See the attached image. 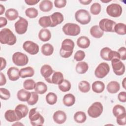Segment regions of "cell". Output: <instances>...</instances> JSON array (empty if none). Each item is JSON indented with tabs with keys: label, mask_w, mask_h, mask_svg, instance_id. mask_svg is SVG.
Returning a JSON list of instances; mask_svg holds the SVG:
<instances>
[{
	"label": "cell",
	"mask_w": 126,
	"mask_h": 126,
	"mask_svg": "<svg viewBox=\"0 0 126 126\" xmlns=\"http://www.w3.org/2000/svg\"><path fill=\"white\" fill-rule=\"evenodd\" d=\"M48 88L46 84L43 82H37L35 83L34 91L38 94H43L45 93L47 91Z\"/></svg>",
	"instance_id": "1f68e13d"
},
{
	"label": "cell",
	"mask_w": 126,
	"mask_h": 126,
	"mask_svg": "<svg viewBox=\"0 0 126 126\" xmlns=\"http://www.w3.org/2000/svg\"><path fill=\"white\" fill-rule=\"evenodd\" d=\"M63 80V75L62 72L59 71H54L51 78L47 82L49 83L59 85Z\"/></svg>",
	"instance_id": "e0dca14e"
},
{
	"label": "cell",
	"mask_w": 126,
	"mask_h": 126,
	"mask_svg": "<svg viewBox=\"0 0 126 126\" xmlns=\"http://www.w3.org/2000/svg\"><path fill=\"white\" fill-rule=\"evenodd\" d=\"M116 23L108 18L101 19L99 23V27L103 32H114V28Z\"/></svg>",
	"instance_id": "ba28073f"
},
{
	"label": "cell",
	"mask_w": 126,
	"mask_h": 126,
	"mask_svg": "<svg viewBox=\"0 0 126 126\" xmlns=\"http://www.w3.org/2000/svg\"><path fill=\"white\" fill-rule=\"evenodd\" d=\"M50 16L51 21L50 27H56L63 21V16L60 12H54L51 15H50Z\"/></svg>",
	"instance_id": "5bb4252c"
},
{
	"label": "cell",
	"mask_w": 126,
	"mask_h": 126,
	"mask_svg": "<svg viewBox=\"0 0 126 126\" xmlns=\"http://www.w3.org/2000/svg\"><path fill=\"white\" fill-rule=\"evenodd\" d=\"M89 65L85 62H80L77 63L75 67L76 72L79 74H84L88 70Z\"/></svg>",
	"instance_id": "4dcf8cb0"
},
{
	"label": "cell",
	"mask_w": 126,
	"mask_h": 126,
	"mask_svg": "<svg viewBox=\"0 0 126 126\" xmlns=\"http://www.w3.org/2000/svg\"><path fill=\"white\" fill-rule=\"evenodd\" d=\"M120 56V59L122 60H126V48L125 47H120L117 51Z\"/></svg>",
	"instance_id": "681fc988"
},
{
	"label": "cell",
	"mask_w": 126,
	"mask_h": 126,
	"mask_svg": "<svg viewBox=\"0 0 126 126\" xmlns=\"http://www.w3.org/2000/svg\"><path fill=\"white\" fill-rule=\"evenodd\" d=\"M62 30L67 35L76 36L80 33L81 29L79 25L75 23H67L63 27Z\"/></svg>",
	"instance_id": "5b68a950"
},
{
	"label": "cell",
	"mask_w": 126,
	"mask_h": 126,
	"mask_svg": "<svg viewBox=\"0 0 126 126\" xmlns=\"http://www.w3.org/2000/svg\"><path fill=\"white\" fill-rule=\"evenodd\" d=\"M34 74V70L33 68L31 66L22 68L19 71L20 77L22 78L32 77L33 76Z\"/></svg>",
	"instance_id": "44dd1931"
},
{
	"label": "cell",
	"mask_w": 126,
	"mask_h": 126,
	"mask_svg": "<svg viewBox=\"0 0 126 126\" xmlns=\"http://www.w3.org/2000/svg\"><path fill=\"white\" fill-rule=\"evenodd\" d=\"M36 109V108H33L30 110L29 113V118L32 126H42L44 124V119L43 117Z\"/></svg>",
	"instance_id": "3957f363"
},
{
	"label": "cell",
	"mask_w": 126,
	"mask_h": 126,
	"mask_svg": "<svg viewBox=\"0 0 126 126\" xmlns=\"http://www.w3.org/2000/svg\"><path fill=\"white\" fill-rule=\"evenodd\" d=\"M17 41L16 37L8 28H4L0 32V42L2 44L14 45Z\"/></svg>",
	"instance_id": "6da1fadb"
},
{
	"label": "cell",
	"mask_w": 126,
	"mask_h": 126,
	"mask_svg": "<svg viewBox=\"0 0 126 126\" xmlns=\"http://www.w3.org/2000/svg\"><path fill=\"white\" fill-rule=\"evenodd\" d=\"M111 50V49L107 47L103 48L100 52V55L101 58L104 60L110 61L109 59V54Z\"/></svg>",
	"instance_id": "f6af8a7d"
},
{
	"label": "cell",
	"mask_w": 126,
	"mask_h": 126,
	"mask_svg": "<svg viewBox=\"0 0 126 126\" xmlns=\"http://www.w3.org/2000/svg\"><path fill=\"white\" fill-rule=\"evenodd\" d=\"M39 0H25V2L27 3V4L29 5H33L37 4Z\"/></svg>",
	"instance_id": "11a10c76"
},
{
	"label": "cell",
	"mask_w": 126,
	"mask_h": 126,
	"mask_svg": "<svg viewBox=\"0 0 126 126\" xmlns=\"http://www.w3.org/2000/svg\"><path fill=\"white\" fill-rule=\"evenodd\" d=\"M58 85L59 89L63 92H66L69 91L70 90L71 87V85L70 82L65 79H64L63 81Z\"/></svg>",
	"instance_id": "ab89813d"
},
{
	"label": "cell",
	"mask_w": 126,
	"mask_h": 126,
	"mask_svg": "<svg viewBox=\"0 0 126 126\" xmlns=\"http://www.w3.org/2000/svg\"><path fill=\"white\" fill-rule=\"evenodd\" d=\"M120 89V84L115 81L110 82L107 86V91L111 94L117 93Z\"/></svg>",
	"instance_id": "4316f807"
},
{
	"label": "cell",
	"mask_w": 126,
	"mask_h": 126,
	"mask_svg": "<svg viewBox=\"0 0 126 126\" xmlns=\"http://www.w3.org/2000/svg\"><path fill=\"white\" fill-rule=\"evenodd\" d=\"M85 57V53L82 50L77 51L74 56V59L75 61L77 62H80L82 61Z\"/></svg>",
	"instance_id": "7dc6e473"
},
{
	"label": "cell",
	"mask_w": 126,
	"mask_h": 126,
	"mask_svg": "<svg viewBox=\"0 0 126 126\" xmlns=\"http://www.w3.org/2000/svg\"><path fill=\"white\" fill-rule=\"evenodd\" d=\"M53 119L56 123L62 124L66 120V115L64 112L61 110H58L54 113Z\"/></svg>",
	"instance_id": "2e32d148"
},
{
	"label": "cell",
	"mask_w": 126,
	"mask_h": 126,
	"mask_svg": "<svg viewBox=\"0 0 126 126\" xmlns=\"http://www.w3.org/2000/svg\"><path fill=\"white\" fill-rule=\"evenodd\" d=\"M39 25L43 28H47L51 26V21L50 16H43L40 17L38 20Z\"/></svg>",
	"instance_id": "e575fe53"
},
{
	"label": "cell",
	"mask_w": 126,
	"mask_h": 126,
	"mask_svg": "<svg viewBox=\"0 0 126 126\" xmlns=\"http://www.w3.org/2000/svg\"><path fill=\"white\" fill-rule=\"evenodd\" d=\"M103 110V107L102 104L100 102H95L88 108V114L90 117L96 118L101 115Z\"/></svg>",
	"instance_id": "8992f818"
},
{
	"label": "cell",
	"mask_w": 126,
	"mask_h": 126,
	"mask_svg": "<svg viewBox=\"0 0 126 126\" xmlns=\"http://www.w3.org/2000/svg\"><path fill=\"white\" fill-rule=\"evenodd\" d=\"M41 51L44 56H49L53 53L54 47L50 43H45L42 46Z\"/></svg>",
	"instance_id": "d6a6232c"
},
{
	"label": "cell",
	"mask_w": 126,
	"mask_h": 126,
	"mask_svg": "<svg viewBox=\"0 0 126 126\" xmlns=\"http://www.w3.org/2000/svg\"><path fill=\"white\" fill-rule=\"evenodd\" d=\"M123 9L122 6L118 3H112L106 7L107 13L112 17H118L122 13Z\"/></svg>",
	"instance_id": "30bf717a"
},
{
	"label": "cell",
	"mask_w": 126,
	"mask_h": 126,
	"mask_svg": "<svg viewBox=\"0 0 126 126\" xmlns=\"http://www.w3.org/2000/svg\"><path fill=\"white\" fill-rule=\"evenodd\" d=\"M63 102L65 106L67 107L71 106L75 102V97L72 94H67L63 96Z\"/></svg>",
	"instance_id": "484cf974"
},
{
	"label": "cell",
	"mask_w": 126,
	"mask_h": 126,
	"mask_svg": "<svg viewBox=\"0 0 126 126\" xmlns=\"http://www.w3.org/2000/svg\"><path fill=\"white\" fill-rule=\"evenodd\" d=\"M38 100V94L35 92L31 93V96L29 100L27 101L28 104L30 105H33L35 104Z\"/></svg>",
	"instance_id": "ee69618b"
},
{
	"label": "cell",
	"mask_w": 126,
	"mask_h": 126,
	"mask_svg": "<svg viewBox=\"0 0 126 126\" xmlns=\"http://www.w3.org/2000/svg\"><path fill=\"white\" fill-rule=\"evenodd\" d=\"M23 49L31 55H35L39 52V46L33 41L28 40L23 44Z\"/></svg>",
	"instance_id": "4fadbf2b"
},
{
	"label": "cell",
	"mask_w": 126,
	"mask_h": 126,
	"mask_svg": "<svg viewBox=\"0 0 126 126\" xmlns=\"http://www.w3.org/2000/svg\"><path fill=\"white\" fill-rule=\"evenodd\" d=\"M26 15L30 18H34L38 16V10L34 7H30L25 11Z\"/></svg>",
	"instance_id": "60d3db41"
},
{
	"label": "cell",
	"mask_w": 126,
	"mask_h": 126,
	"mask_svg": "<svg viewBox=\"0 0 126 126\" xmlns=\"http://www.w3.org/2000/svg\"><path fill=\"white\" fill-rule=\"evenodd\" d=\"M92 1V0H79V2L83 5H88Z\"/></svg>",
	"instance_id": "6f0895ef"
},
{
	"label": "cell",
	"mask_w": 126,
	"mask_h": 126,
	"mask_svg": "<svg viewBox=\"0 0 126 126\" xmlns=\"http://www.w3.org/2000/svg\"><path fill=\"white\" fill-rule=\"evenodd\" d=\"M39 39L43 42L49 41L51 38V33L47 29H42L38 32Z\"/></svg>",
	"instance_id": "7402d4cb"
},
{
	"label": "cell",
	"mask_w": 126,
	"mask_h": 126,
	"mask_svg": "<svg viewBox=\"0 0 126 126\" xmlns=\"http://www.w3.org/2000/svg\"><path fill=\"white\" fill-rule=\"evenodd\" d=\"M13 63L17 66H22L26 65L29 62L28 56L20 52H17L12 55Z\"/></svg>",
	"instance_id": "52a82bcc"
},
{
	"label": "cell",
	"mask_w": 126,
	"mask_h": 126,
	"mask_svg": "<svg viewBox=\"0 0 126 126\" xmlns=\"http://www.w3.org/2000/svg\"><path fill=\"white\" fill-rule=\"evenodd\" d=\"M110 66L109 64L105 62H103L98 64L94 71V75L98 78H103L105 77L109 72Z\"/></svg>",
	"instance_id": "9c48e42d"
},
{
	"label": "cell",
	"mask_w": 126,
	"mask_h": 126,
	"mask_svg": "<svg viewBox=\"0 0 126 126\" xmlns=\"http://www.w3.org/2000/svg\"><path fill=\"white\" fill-rule=\"evenodd\" d=\"M28 27V21L22 17H20L19 19L14 24L15 31L19 34H23L26 33Z\"/></svg>",
	"instance_id": "8fae6325"
},
{
	"label": "cell",
	"mask_w": 126,
	"mask_h": 126,
	"mask_svg": "<svg viewBox=\"0 0 126 126\" xmlns=\"http://www.w3.org/2000/svg\"><path fill=\"white\" fill-rule=\"evenodd\" d=\"M126 78H124L123 80L122 81V85L125 89H126Z\"/></svg>",
	"instance_id": "91938a15"
},
{
	"label": "cell",
	"mask_w": 126,
	"mask_h": 126,
	"mask_svg": "<svg viewBox=\"0 0 126 126\" xmlns=\"http://www.w3.org/2000/svg\"><path fill=\"white\" fill-rule=\"evenodd\" d=\"M66 4V0H55L54 1V5L56 7L61 8L64 7Z\"/></svg>",
	"instance_id": "f907efd6"
},
{
	"label": "cell",
	"mask_w": 126,
	"mask_h": 126,
	"mask_svg": "<svg viewBox=\"0 0 126 126\" xmlns=\"http://www.w3.org/2000/svg\"><path fill=\"white\" fill-rule=\"evenodd\" d=\"M35 83L32 79H26L23 83V87L27 90H32L34 89Z\"/></svg>",
	"instance_id": "b9f144b4"
},
{
	"label": "cell",
	"mask_w": 126,
	"mask_h": 126,
	"mask_svg": "<svg viewBox=\"0 0 126 126\" xmlns=\"http://www.w3.org/2000/svg\"><path fill=\"white\" fill-rule=\"evenodd\" d=\"M5 16L8 20L13 21L19 17V13L18 11L14 8H9L6 11Z\"/></svg>",
	"instance_id": "83f0119b"
},
{
	"label": "cell",
	"mask_w": 126,
	"mask_h": 126,
	"mask_svg": "<svg viewBox=\"0 0 126 126\" xmlns=\"http://www.w3.org/2000/svg\"><path fill=\"white\" fill-rule=\"evenodd\" d=\"M0 61H1V65H0V70L1 71L3 69L6 65V61L5 59L2 57H0Z\"/></svg>",
	"instance_id": "9f6ffc18"
},
{
	"label": "cell",
	"mask_w": 126,
	"mask_h": 126,
	"mask_svg": "<svg viewBox=\"0 0 126 126\" xmlns=\"http://www.w3.org/2000/svg\"><path fill=\"white\" fill-rule=\"evenodd\" d=\"M74 45V42L71 39L67 38L63 40L60 51V56L64 58L70 57L73 53Z\"/></svg>",
	"instance_id": "7a4b0ae2"
},
{
	"label": "cell",
	"mask_w": 126,
	"mask_h": 126,
	"mask_svg": "<svg viewBox=\"0 0 126 126\" xmlns=\"http://www.w3.org/2000/svg\"><path fill=\"white\" fill-rule=\"evenodd\" d=\"M5 120L9 122H13L19 121L20 119L18 117L15 110H8L4 114Z\"/></svg>",
	"instance_id": "ffe728a7"
},
{
	"label": "cell",
	"mask_w": 126,
	"mask_h": 126,
	"mask_svg": "<svg viewBox=\"0 0 126 126\" xmlns=\"http://www.w3.org/2000/svg\"><path fill=\"white\" fill-rule=\"evenodd\" d=\"M78 88L80 92L86 93L89 92L91 89L90 83L85 80L81 81L78 84Z\"/></svg>",
	"instance_id": "8d00e7d4"
},
{
	"label": "cell",
	"mask_w": 126,
	"mask_h": 126,
	"mask_svg": "<svg viewBox=\"0 0 126 126\" xmlns=\"http://www.w3.org/2000/svg\"><path fill=\"white\" fill-rule=\"evenodd\" d=\"M75 18L77 22L82 25H86L90 23L91 16L88 11L85 9L78 10L75 14Z\"/></svg>",
	"instance_id": "277c9868"
},
{
	"label": "cell",
	"mask_w": 126,
	"mask_h": 126,
	"mask_svg": "<svg viewBox=\"0 0 126 126\" xmlns=\"http://www.w3.org/2000/svg\"><path fill=\"white\" fill-rule=\"evenodd\" d=\"M90 33L93 37L96 38H99L103 36L104 32L100 29L98 25H94L91 28Z\"/></svg>",
	"instance_id": "f1b7e54d"
},
{
	"label": "cell",
	"mask_w": 126,
	"mask_h": 126,
	"mask_svg": "<svg viewBox=\"0 0 126 126\" xmlns=\"http://www.w3.org/2000/svg\"><path fill=\"white\" fill-rule=\"evenodd\" d=\"M73 118L75 122L77 123L82 124L86 121L87 117L85 112L83 111H77L74 115Z\"/></svg>",
	"instance_id": "836d02e7"
},
{
	"label": "cell",
	"mask_w": 126,
	"mask_h": 126,
	"mask_svg": "<svg viewBox=\"0 0 126 126\" xmlns=\"http://www.w3.org/2000/svg\"><path fill=\"white\" fill-rule=\"evenodd\" d=\"M112 112L115 117L126 113L125 108L123 106L120 104H117L113 107Z\"/></svg>",
	"instance_id": "d590c367"
},
{
	"label": "cell",
	"mask_w": 126,
	"mask_h": 126,
	"mask_svg": "<svg viewBox=\"0 0 126 126\" xmlns=\"http://www.w3.org/2000/svg\"><path fill=\"white\" fill-rule=\"evenodd\" d=\"M46 101L50 105H54L57 101V95L56 94L50 92L46 95Z\"/></svg>",
	"instance_id": "f35d334b"
},
{
	"label": "cell",
	"mask_w": 126,
	"mask_h": 126,
	"mask_svg": "<svg viewBox=\"0 0 126 126\" xmlns=\"http://www.w3.org/2000/svg\"><path fill=\"white\" fill-rule=\"evenodd\" d=\"M116 118L117 123L119 125L124 126L126 124V113L121 115Z\"/></svg>",
	"instance_id": "c3c4849f"
},
{
	"label": "cell",
	"mask_w": 126,
	"mask_h": 126,
	"mask_svg": "<svg viewBox=\"0 0 126 126\" xmlns=\"http://www.w3.org/2000/svg\"><path fill=\"white\" fill-rule=\"evenodd\" d=\"M0 98L3 100H7L10 97V92L6 89L3 88H0Z\"/></svg>",
	"instance_id": "bcb514c9"
},
{
	"label": "cell",
	"mask_w": 126,
	"mask_h": 126,
	"mask_svg": "<svg viewBox=\"0 0 126 126\" xmlns=\"http://www.w3.org/2000/svg\"><path fill=\"white\" fill-rule=\"evenodd\" d=\"M5 11V7L1 4H0V15H1Z\"/></svg>",
	"instance_id": "680465c9"
},
{
	"label": "cell",
	"mask_w": 126,
	"mask_h": 126,
	"mask_svg": "<svg viewBox=\"0 0 126 126\" xmlns=\"http://www.w3.org/2000/svg\"><path fill=\"white\" fill-rule=\"evenodd\" d=\"M100 1H101V2H105V3L106 2V3H107V2H109L111 1V0H108V1H103V0H101Z\"/></svg>",
	"instance_id": "94428289"
},
{
	"label": "cell",
	"mask_w": 126,
	"mask_h": 126,
	"mask_svg": "<svg viewBox=\"0 0 126 126\" xmlns=\"http://www.w3.org/2000/svg\"><path fill=\"white\" fill-rule=\"evenodd\" d=\"M77 46L83 49H86L89 47L90 45V40L88 37L85 36L79 37L77 40Z\"/></svg>",
	"instance_id": "d4e9b609"
},
{
	"label": "cell",
	"mask_w": 126,
	"mask_h": 126,
	"mask_svg": "<svg viewBox=\"0 0 126 126\" xmlns=\"http://www.w3.org/2000/svg\"><path fill=\"white\" fill-rule=\"evenodd\" d=\"M31 93L26 91V89H21L18 91L17 97L18 100L21 101H27L31 96Z\"/></svg>",
	"instance_id": "603a6c76"
},
{
	"label": "cell",
	"mask_w": 126,
	"mask_h": 126,
	"mask_svg": "<svg viewBox=\"0 0 126 126\" xmlns=\"http://www.w3.org/2000/svg\"><path fill=\"white\" fill-rule=\"evenodd\" d=\"M118 98L119 100L122 102H126V92H121L118 95Z\"/></svg>",
	"instance_id": "816d5d0a"
},
{
	"label": "cell",
	"mask_w": 126,
	"mask_h": 126,
	"mask_svg": "<svg viewBox=\"0 0 126 126\" xmlns=\"http://www.w3.org/2000/svg\"><path fill=\"white\" fill-rule=\"evenodd\" d=\"M19 69L16 67H11L7 70V74L10 80L14 81L18 80L20 77Z\"/></svg>",
	"instance_id": "d6986e66"
},
{
	"label": "cell",
	"mask_w": 126,
	"mask_h": 126,
	"mask_svg": "<svg viewBox=\"0 0 126 126\" xmlns=\"http://www.w3.org/2000/svg\"><path fill=\"white\" fill-rule=\"evenodd\" d=\"M15 111L18 117L21 120L23 118L25 117L28 115L29 112V108L27 105L20 104L16 106Z\"/></svg>",
	"instance_id": "ac0fdd59"
},
{
	"label": "cell",
	"mask_w": 126,
	"mask_h": 126,
	"mask_svg": "<svg viewBox=\"0 0 126 126\" xmlns=\"http://www.w3.org/2000/svg\"><path fill=\"white\" fill-rule=\"evenodd\" d=\"M112 68L114 73L118 76H121L125 72V65L122 62L118 59H115L111 61Z\"/></svg>",
	"instance_id": "7c38bea8"
},
{
	"label": "cell",
	"mask_w": 126,
	"mask_h": 126,
	"mask_svg": "<svg viewBox=\"0 0 126 126\" xmlns=\"http://www.w3.org/2000/svg\"><path fill=\"white\" fill-rule=\"evenodd\" d=\"M101 5L98 2H94L90 7L91 13L93 15H98L101 11Z\"/></svg>",
	"instance_id": "7bdbcfd3"
},
{
	"label": "cell",
	"mask_w": 126,
	"mask_h": 126,
	"mask_svg": "<svg viewBox=\"0 0 126 126\" xmlns=\"http://www.w3.org/2000/svg\"><path fill=\"white\" fill-rule=\"evenodd\" d=\"M126 26L124 23L116 24L114 28V32L119 35H125L126 33Z\"/></svg>",
	"instance_id": "74e56055"
},
{
	"label": "cell",
	"mask_w": 126,
	"mask_h": 126,
	"mask_svg": "<svg viewBox=\"0 0 126 126\" xmlns=\"http://www.w3.org/2000/svg\"><path fill=\"white\" fill-rule=\"evenodd\" d=\"M53 7V3L51 1L49 0H42L39 5V7L40 10L44 12L50 11V10H51Z\"/></svg>",
	"instance_id": "cb8c5ba5"
},
{
	"label": "cell",
	"mask_w": 126,
	"mask_h": 126,
	"mask_svg": "<svg viewBox=\"0 0 126 126\" xmlns=\"http://www.w3.org/2000/svg\"><path fill=\"white\" fill-rule=\"evenodd\" d=\"M7 19L3 17H0V27L2 28L7 25Z\"/></svg>",
	"instance_id": "db71d44e"
},
{
	"label": "cell",
	"mask_w": 126,
	"mask_h": 126,
	"mask_svg": "<svg viewBox=\"0 0 126 126\" xmlns=\"http://www.w3.org/2000/svg\"><path fill=\"white\" fill-rule=\"evenodd\" d=\"M54 72V71L52 67L48 64H44L42 65L40 69V73L46 81L51 78Z\"/></svg>",
	"instance_id": "9a60e30c"
},
{
	"label": "cell",
	"mask_w": 126,
	"mask_h": 126,
	"mask_svg": "<svg viewBox=\"0 0 126 126\" xmlns=\"http://www.w3.org/2000/svg\"><path fill=\"white\" fill-rule=\"evenodd\" d=\"M0 86H2L3 85H4L6 84V79L5 75L1 72L0 73Z\"/></svg>",
	"instance_id": "f5cc1de1"
},
{
	"label": "cell",
	"mask_w": 126,
	"mask_h": 126,
	"mask_svg": "<svg viewBox=\"0 0 126 126\" xmlns=\"http://www.w3.org/2000/svg\"><path fill=\"white\" fill-rule=\"evenodd\" d=\"M92 90L96 93H101L105 89V85L100 81H96L93 82L92 86Z\"/></svg>",
	"instance_id": "f546056e"
}]
</instances>
